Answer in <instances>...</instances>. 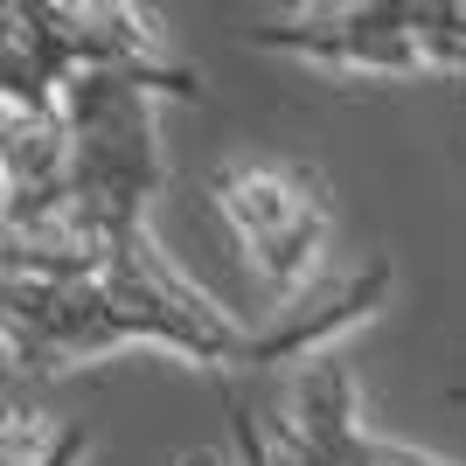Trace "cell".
Instances as JSON below:
<instances>
[{
	"label": "cell",
	"mask_w": 466,
	"mask_h": 466,
	"mask_svg": "<svg viewBox=\"0 0 466 466\" xmlns=\"http://www.w3.org/2000/svg\"><path fill=\"white\" fill-rule=\"evenodd\" d=\"M0 265H7L0 320H7V355L21 376L77 370L126 341L175 349L202 370H265V362L313 355L341 328L370 320L390 292V265H370L279 328H237L209 292H195L154 251V237H133L112 251H7L0 244Z\"/></svg>",
	"instance_id": "cell-1"
},
{
	"label": "cell",
	"mask_w": 466,
	"mask_h": 466,
	"mask_svg": "<svg viewBox=\"0 0 466 466\" xmlns=\"http://www.w3.org/2000/svg\"><path fill=\"white\" fill-rule=\"evenodd\" d=\"M195 105V77H139V70H84L63 84L70 126V209L56 244H7V251H112L147 237V202L167 188V160L154 133V97Z\"/></svg>",
	"instance_id": "cell-2"
},
{
	"label": "cell",
	"mask_w": 466,
	"mask_h": 466,
	"mask_svg": "<svg viewBox=\"0 0 466 466\" xmlns=\"http://www.w3.org/2000/svg\"><path fill=\"white\" fill-rule=\"evenodd\" d=\"M84 70H139V77H195L188 63L154 49V28L139 7L118 0H15L0 15V105L35 112L56 105L63 84Z\"/></svg>",
	"instance_id": "cell-3"
},
{
	"label": "cell",
	"mask_w": 466,
	"mask_h": 466,
	"mask_svg": "<svg viewBox=\"0 0 466 466\" xmlns=\"http://www.w3.org/2000/svg\"><path fill=\"white\" fill-rule=\"evenodd\" d=\"M251 49H286L320 70H466V0H355V7H307V15L258 21Z\"/></svg>",
	"instance_id": "cell-4"
},
{
	"label": "cell",
	"mask_w": 466,
	"mask_h": 466,
	"mask_svg": "<svg viewBox=\"0 0 466 466\" xmlns=\"http://www.w3.org/2000/svg\"><path fill=\"white\" fill-rule=\"evenodd\" d=\"M216 209L230 216L251 272L272 286V299H299L307 272L328 251V188L307 160H237L209 181Z\"/></svg>",
	"instance_id": "cell-5"
},
{
	"label": "cell",
	"mask_w": 466,
	"mask_h": 466,
	"mask_svg": "<svg viewBox=\"0 0 466 466\" xmlns=\"http://www.w3.org/2000/svg\"><path fill=\"white\" fill-rule=\"evenodd\" d=\"M286 431L313 452V466H431V460L397 452V446H383V439H370V431L355 425V376L334 355L299 376V404H292Z\"/></svg>",
	"instance_id": "cell-6"
},
{
	"label": "cell",
	"mask_w": 466,
	"mask_h": 466,
	"mask_svg": "<svg viewBox=\"0 0 466 466\" xmlns=\"http://www.w3.org/2000/svg\"><path fill=\"white\" fill-rule=\"evenodd\" d=\"M230 439H237V466H272V439L244 397H230Z\"/></svg>",
	"instance_id": "cell-7"
},
{
	"label": "cell",
	"mask_w": 466,
	"mask_h": 466,
	"mask_svg": "<svg viewBox=\"0 0 466 466\" xmlns=\"http://www.w3.org/2000/svg\"><path fill=\"white\" fill-rule=\"evenodd\" d=\"M265 439H272V466H313V452L286 431V418H272V425H265Z\"/></svg>",
	"instance_id": "cell-8"
}]
</instances>
